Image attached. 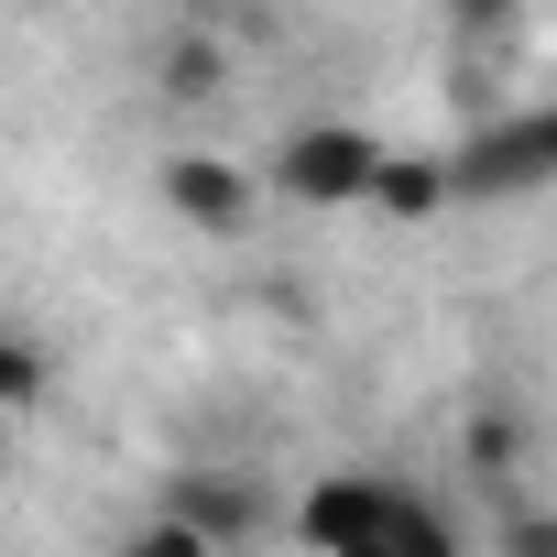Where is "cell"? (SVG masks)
I'll use <instances>...</instances> for the list:
<instances>
[{"mask_svg": "<svg viewBox=\"0 0 557 557\" xmlns=\"http://www.w3.org/2000/svg\"><path fill=\"white\" fill-rule=\"evenodd\" d=\"M503 557H557V535H546V513H535V503H513V535H503Z\"/></svg>", "mask_w": 557, "mask_h": 557, "instance_id": "obj_10", "label": "cell"}, {"mask_svg": "<svg viewBox=\"0 0 557 557\" xmlns=\"http://www.w3.org/2000/svg\"><path fill=\"white\" fill-rule=\"evenodd\" d=\"M251 175L230 164V153H164V208L186 219V230H208V240H230V230H251Z\"/></svg>", "mask_w": 557, "mask_h": 557, "instance_id": "obj_3", "label": "cell"}, {"mask_svg": "<svg viewBox=\"0 0 557 557\" xmlns=\"http://www.w3.org/2000/svg\"><path fill=\"white\" fill-rule=\"evenodd\" d=\"M372 164H383V143H372L361 121H296L285 143H273L262 186L296 197V208H361V197H372Z\"/></svg>", "mask_w": 557, "mask_h": 557, "instance_id": "obj_1", "label": "cell"}, {"mask_svg": "<svg viewBox=\"0 0 557 557\" xmlns=\"http://www.w3.org/2000/svg\"><path fill=\"white\" fill-rule=\"evenodd\" d=\"M219 77H230L219 45H175V55H164V88H175V99H197V88H219Z\"/></svg>", "mask_w": 557, "mask_h": 557, "instance_id": "obj_9", "label": "cell"}, {"mask_svg": "<svg viewBox=\"0 0 557 557\" xmlns=\"http://www.w3.org/2000/svg\"><path fill=\"white\" fill-rule=\"evenodd\" d=\"M153 513H175V524H197L219 557H230V535H251V513H262V492L240 481V470H175L164 492H153Z\"/></svg>", "mask_w": 557, "mask_h": 557, "instance_id": "obj_5", "label": "cell"}, {"mask_svg": "<svg viewBox=\"0 0 557 557\" xmlns=\"http://www.w3.org/2000/svg\"><path fill=\"white\" fill-rule=\"evenodd\" d=\"M394 492H405V481H383V470H318V481L296 492V546H307V557H329V546L372 535Z\"/></svg>", "mask_w": 557, "mask_h": 557, "instance_id": "obj_2", "label": "cell"}, {"mask_svg": "<svg viewBox=\"0 0 557 557\" xmlns=\"http://www.w3.org/2000/svg\"><path fill=\"white\" fill-rule=\"evenodd\" d=\"M535 175H546V121H535V110L470 132L459 164H448V186H470V197H513V186H535Z\"/></svg>", "mask_w": 557, "mask_h": 557, "instance_id": "obj_4", "label": "cell"}, {"mask_svg": "<svg viewBox=\"0 0 557 557\" xmlns=\"http://www.w3.org/2000/svg\"><path fill=\"white\" fill-rule=\"evenodd\" d=\"M110 557H219V546H208L197 524H175V513H143V524H132Z\"/></svg>", "mask_w": 557, "mask_h": 557, "instance_id": "obj_8", "label": "cell"}, {"mask_svg": "<svg viewBox=\"0 0 557 557\" xmlns=\"http://www.w3.org/2000/svg\"><path fill=\"white\" fill-rule=\"evenodd\" d=\"M448 197H459V186H448V164H426V153H383L361 208H383V219H437Z\"/></svg>", "mask_w": 557, "mask_h": 557, "instance_id": "obj_6", "label": "cell"}, {"mask_svg": "<svg viewBox=\"0 0 557 557\" xmlns=\"http://www.w3.org/2000/svg\"><path fill=\"white\" fill-rule=\"evenodd\" d=\"M55 394V350L23 329V318H0V426H12V416H34Z\"/></svg>", "mask_w": 557, "mask_h": 557, "instance_id": "obj_7", "label": "cell"}]
</instances>
